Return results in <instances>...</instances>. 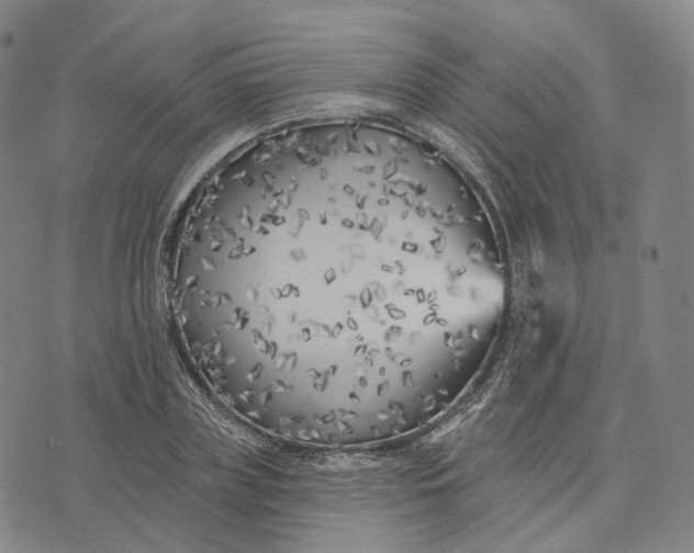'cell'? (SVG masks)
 Here are the masks:
<instances>
[{"mask_svg":"<svg viewBox=\"0 0 694 553\" xmlns=\"http://www.w3.org/2000/svg\"><path fill=\"white\" fill-rule=\"evenodd\" d=\"M172 268L187 339L281 405L391 404L430 374L456 308L419 188L352 161L269 163L202 206Z\"/></svg>","mask_w":694,"mask_h":553,"instance_id":"6da1fadb","label":"cell"}]
</instances>
